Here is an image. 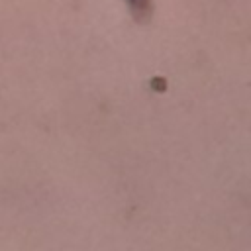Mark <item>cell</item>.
<instances>
[{
	"label": "cell",
	"instance_id": "cell-1",
	"mask_svg": "<svg viewBox=\"0 0 251 251\" xmlns=\"http://www.w3.org/2000/svg\"><path fill=\"white\" fill-rule=\"evenodd\" d=\"M127 4L135 14H145L149 8V0H127Z\"/></svg>",
	"mask_w": 251,
	"mask_h": 251
}]
</instances>
